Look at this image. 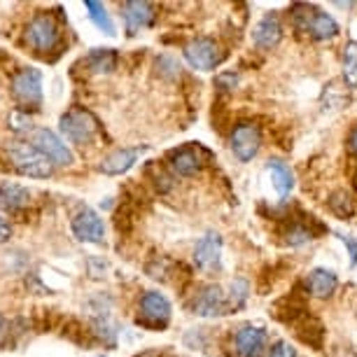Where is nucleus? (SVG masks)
I'll return each instance as SVG.
<instances>
[{
  "label": "nucleus",
  "instance_id": "1",
  "mask_svg": "<svg viewBox=\"0 0 357 357\" xmlns=\"http://www.w3.org/2000/svg\"><path fill=\"white\" fill-rule=\"evenodd\" d=\"M294 26L301 33H308L315 40H332L339 36V24L334 22L327 12L315 10L313 5H294L292 8Z\"/></svg>",
  "mask_w": 357,
  "mask_h": 357
},
{
  "label": "nucleus",
  "instance_id": "22",
  "mask_svg": "<svg viewBox=\"0 0 357 357\" xmlns=\"http://www.w3.org/2000/svg\"><path fill=\"white\" fill-rule=\"evenodd\" d=\"M138 154H140L138 150H117V152H112L110 157H105L103 161H100L98 171L105 173V175H122L136 164Z\"/></svg>",
  "mask_w": 357,
  "mask_h": 357
},
{
  "label": "nucleus",
  "instance_id": "17",
  "mask_svg": "<svg viewBox=\"0 0 357 357\" xmlns=\"http://www.w3.org/2000/svg\"><path fill=\"white\" fill-rule=\"evenodd\" d=\"M280 38H282V26L275 15H266L252 31L255 45L261 47V50H271V47L280 43Z\"/></svg>",
  "mask_w": 357,
  "mask_h": 357
},
{
  "label": "nucleus",
  "instance_id": "2",
  "mask_svg": "<svg viewBox=\"0 0 357 357\" xmlns=\"http://www.w3.org/2000/svg\"><path fill=\"white\" fill-rule=\"evenodd\" d=\"M8 157L12 166L26 178H50L54 173V164L45 157L43 152L36 150L29 143H10L8 145Z\"/></svg>",
  "mask_w": 357,
  "mask_h": 357
},
{
  "label": "nucleus",
  "instance_id": "16",
  "mask_svg": "<svg viewBox=\"0 0 357 357\" xmlns=\"http://www.w3.org/2000/svg\"><path fill=\"white\" fill-rule=\"evenodd\" d=\"M296 336H299L301 343L311 346L313 350H322L325 348V325L313 318V315H304L299 322H294Z\"/></svg>",
  "mask_w": 357,
  "mask_h": 357
},
{
  "label": "nucleus",
  "instance_id": "11",
  "mask_svg": "<svg viewBox=\"0 0 357 357\" xmlns=\"http://www.w3.org/2000/svg\"><path fill=\"white\" fill-rule=\"evenodd\" d=\"M194 261H197V266L206 273L220 271V266H222V238L218 234L211 231L199 241L197 248H194Z\"/></svg>",
  "mask_w": 357,
  "mask_h": 357
},
{
  "label": "nucleus",
  "instance_id": "28",
  "mask_svg": "<svg viewBox=\"0 0 357 357\" xmlns=\"http://www.w3.org/2000/svg\"><path fill=\"white\" fill-rule=\"evenodd\" d=\"M268 357H296V350L289 346L287 341H278L271 348V355H268Z\"/></svg>",
  "mask_w": 357,
  "mask_h": 357
},
{
  "label": "nucleus",
  "instance_id": "29",
  "mask_svg": "<svg viewBox=\"0 0 357 357\" xmlns=\"http://www.w3.org/2000/svg\"><path fill=\"white\" fill-rule=\"evenodd\" d=\"M341 241H343V245H346L348 252H350V264L357 266V238H355V236H341Z\"/></svg>",
  "mask_w": 357,
  "mask_h": 357
},
{
  "label": "nucleus",
  "instance_id": "10",
  "mask_svg": "<svg viewBox=\"0 0 357 357\" xmlns=\"http://www.w3.org/2000/svg\"><path fill=\"white\" fill-rule=\"evenodd\" d=\"M140 322L147 327H166L171 320V304L159 292H147L140 301Z\"/></svg>",
  "mask_w": 357,
  "mask_h": 357
},
{
  "label": "nucleus",
  "instance_id": "13",
  "mask_svg": "<svg viewBox=\"0 0 357 357\" xmlns=\"http://www.w3.org/2000/svg\"><path fill=\"white\" fill-rule=\"evenodd\" d=\"M266 346V332L261 327L245 325L236 334V350L241 357H259Z\"/></svg>",
  "mask_w": 357,
  "mask_h": 357
},
{
  "label": "nucleus",
  "instance_id": "19",
  "mask_svg": "<svg viewBox=\"0 0 357 357\" xmlns=\"http://www.w3.org/2000/svg\"><path fill=\"white\" fill-rule=\"evenodd\" d=\"M304 315H308V304L304 301V296L301 294H289L275 304V318L287 322V325L299 322Z\"/></svg>",
  "mask_w": 357,
  "mask_h": 357
},
{
  "label": "nucleus",
  "instance_id": "4",
  "mask_svg": "<svg viewBox=\"0 0 357 357\" xmlns=\"http://www.w3.org/2000/svg\"><path fill=\"white\" fill-rule=\"evenodd\" d=\"M185 59L197 70H215L225 61L220 45L211 38H197L185 47Z\"/></svg>",
  "mask_w": 357,
  "mask_h": 357
},
{
  "label": "nucleus",
  "instance_id": "26",
  "mask_svg": "<svg viewBox=\"0 0 357 357\" xmlns=\"http://www.w3.org/2000/svg\"><path fill=\"white\" fill-rule=\"evenodd\" d=\"M89 61L96 73H110L114 68V54L112 50H93Z\"/></svg>",
  "mask_w": 357,
  "mask_h": 357
},
{
  "label": "nucleus",
  "instance_id": "27",
  "mask_svg": "<svg viewBox=\"0 0 357 357\" xmlns=\"http://www.w3.org/2000/svg\"><path fill=\"white\" fill-rule=\"evenodd\" d=\"M245 299H248V282L245 280H234V285H231V296H229V301H227V308H241L245 304Z\"/></svg>",
  "mask_w": 357,
  "mask_h": 357
},
{
  "label": "nucleus",
  "instance_id": "9",
  "mask_svg": "<svg viewBox=\"0 0 357 357\" xmlns=\"http://www.w3.org/2000/svg\"><path fill=\"white\" fill-rule=\"evenodd\" d=\"M73 234H75L82 243H103V238H105L103 220H100L98 213L91 211V208H82V211L73 218Z\"/></svg>",
  "mask_w": 357,
  "mask_h": 357
},
{
  "label": "nucleus",
  "instance_id": "33",
  "mask_svg": "<svg viewBox=\"0 0 357 357\" xmlns=\"http://www.w3.org/2000/svg\"><path fill=\"white\" fill-rule=\"evenodd\" d=\"M350 178H353V185L357 187V161L353 164V168H350Z\"/></svg>",
  "mask_w": 357,
  "mask_h": 357
},
{
  "label": "nucleus",
  "instance_id": "8",
  "mask_svg": "<svg viewBox=\"0 0 357 357\" xmlns=\"http://www.w3.org/2000/svg\"><path fill=\"white\" fill-rule=\"evenodd\" d=\"M261 147V133L255 124L243 122L231 131V152L238 161H252Z\"/></svg>",
  "mask_w": 357,
  "mask_h": 357
},
{
  "label": "nucleus",
  "instance_id": "6",
  "mask_svg": "<svg viewBox=\"0 0 357 357\" xmlns=\"http://www.w3.org/2000/svg\"><path fill=\"white\" fill-rule=\"evenodd\" d=\"M26 40L36 52H52L59 45V26L50 15H38L26 29Z\"/></svg>",
  "mask_w": 357,
  "mask_h": 357
},
{
  "label": "nucleus",
  "instance_id": "21",
  "mask_svg": "<svg viewBox=\"0 0 357 357\" xmlns=\"http://www.w3.org/2000/svg\"><path fill=\"white\" fill-rule=\"evenodd\" d=\"M31 201V194L26 187L22 185H12V183H5L0 185V208L8 213H17L22 208L29 206Z\"/></svg>",
  "mask_w": 357,
  "mask_h": 357
},
{
  "label": "nucleus",
  "instance_id": "18",
  "mask_svg": "<svg viewBox=\"0 0 357 357\" xmlns=\"http://www.w3.org/2000/svg\"><path fill=\"white\" fill-rule=\"evenodd\" d=\"M336 285H339V278H336L334 271H327V268H313L306 278V289L313 296H320V299L332 296Z\"/></svg>",
  "mask_w": 357,
  "mask_h": 357
},
{
  "label": "nucleus",
  "instance_id": "24",
  "mask_svg": "<svg viewBox=\"0 0 357 357\" xmlns=\"http://www.w3.org/2000/svg\"><path fill=\"white\" fill-rule=\"evenodd\" d=\"M343 82L350 89H357V40L343 47Z\"/></svg>",
  "mask_w": 357,
  "mask_h": 357
},
{
  "label": "nucleus",
  "instance_id": "15",
  "mask_svg": "<svg viewBox=\"0 0 357 357\" xmlns=\"http://www.w3.org/2000/svg\"><path fill=\"white\" fill-rule=\"evenodd\" d=\"M122 12H124V22H126V31H129V36H136L140 29L150 26L152 19H154V8H152V5L150 3H138V0L124 3Z\"/></svg>",
  "mask_w": 357,
  "mask_h": 357
},
{
  "label": "nucleus",
  "instance_id": "3",
  "mask_svg": "<svg viewBox=\"0 0 357 357\" xmlns=\"http://www.w3.org/2000/svg\"><path fill=\"white\" fill-rule=\"evenodd\" d=\"M61 131H63L66 138L73 140V143L84 145V143H91L93 136H96L98 122L93 119L91 112L75 107V110L66 112L61 117Z\"/></svg>",
  "mask_w": 357,
  "mask_h": 357
},
{
  "label": "nucleus",
  "instance_id": "20",
  "mask_svg": "<svg viewBox=\"0 0 357 357\" xmlns=\"http://www.w3.org/2000/svg\"><path fill=\"white\" fill-rule=\"evenodd\" d=\"M266 171L271 175V183H273V190L278 192V197L285 199L294 187V173L285 161L280 159H271L266 164Z\"/></svg>",
  "mask_w": 357,
  "mask_h": 357
},
{
  "label": "nucleus",
  "instance_id": "23",
  "mask_svg": "<svg viewBox=\"0 0 357 357\" xmlns=\"http://www.w3.org/2000/svg\"><path fill=\"white\" fill-rule=\"evenodd\" d=\"M327 206H329V211H332L336 218H341V220H350L357 213V204H355L353 194L346 192V190L334 192L332 197H329Z\"/></svg>",
  "mask_w": 357,
  "mask_h": 357
},
{
  "label": "nucleus",
  "instance_id": "5",
  "mask_svg": "<svg viewBox=\"0 0 357 357\" xmlns=\"http://www.w3.org/2000/svg\"><path fill=\"white\" fill-rule=\"evenodd\" d=\"M31 145L45 154L52 164L59 166H70L73 164V152L68 150V145L50 129H33L31 131Z\"/></svg>",
  "mask_w": 357,
  "mask_h": 357
},
{
  "label": "nucleus",
  "instance_id": "12",
  "mask_svg": "<svg viewBox=\"0 0 357 357\" xmlns=\"http://www.w3.org/2000/svg\"><path fill=\"white\" fill-rule=\"evenodd\" d=\"M171 168L178 175H197L204 168V159H208V152L201 145H190L180 147V150L171 152Z\"/></svg>",
  "mask_w": 357,
  "mask_h": 357
},
{
  "label": "nucleus",
  "instance_id": "30",
  "mask_svg": "<svg viewBox=\"0 0 357 357\" xmlns=\"http://www.w3.org/2000/svg\"><path fill=\"white\" fill-rule=\"evenodd\" d=\"M236 82H238V77H236L234 73H225V75H220V77H218V86H220L222 91L234 89Z\"/></svg>",
  "mask_w": 357,
  "mask_h": 357
},
{
  "label": "nucleus",
  "instance_id": "7",
  "mask_svg": "<svg viewBox=\"0 0 357 357\" xmlns=\"http://www.w3.org/2000/svg\"><path fill=\"white\" fill-rule=\"evenodd\" d=\"M12 93L22 105H40V100H43V75H40V70H19L12 79Z\"/></svg>",
  "mask_w": 357,
  "mask_h": 357
},
{
  "label": "nucleus",
  "instance_id": "32",
  "mask_svg": "<svg viewBox=\"0 0 357 357\" xmlns=\"http://www.w3.org/2000/svg\"><path fill=\"white\" fill-rule=\"evenodd\" d=\"M348 145H350V150H353V154H357V126L353 131H350V136H348Z\"/></svg>",
  "mask_w": 357,
  "mask_h": 357
},
{
  "label": "nucleus",
  "instance_id": "31",
  "mask_svg": "<svg viewBox=\"0 0 357 357\" xmlns=\"http://www.w3.org/2000/svg\"><path fill=\"white\" fill-rule=\"evenodd\" d=\"M10 236H12V225L3 218V215H0V243L10 241Z\"/></svg>",
  "mask_w": 357,
  "mask_h": 357
},
{
  "label": "nucleus",
  "instance_id": "14",
  "mask_svg": "<svg viewBox=\"0 0 357 357\" xmlns=\"http://www.w3.org/2000/svg\"><path fill=\"white\" fill-rule=\"evenodd\" d=\"M227 311V299L220 285H208L194 301V313L201 318H215Z\"/></svg>",
  "mask_w": 357,
  "mask_h": 357
},
{
  "label": "nucleus",
  "instance_id": "25",
  "mask_svg": "<svg viewBox=\"0 0 357 357\" xmlns=\"http://www.w3.org/2000/svg\"><path fill=\"white\" fill-rule=\"evenodd\" d=\"M84 8H86V12H89V19L96 24V29L103 31L105 36H114V26H112L110 15H107V10L103 8V5L93 3V0H86Z\"/></svg>",
  "mask_w": 357,
  "mask_h": 357
}]
</instances>
